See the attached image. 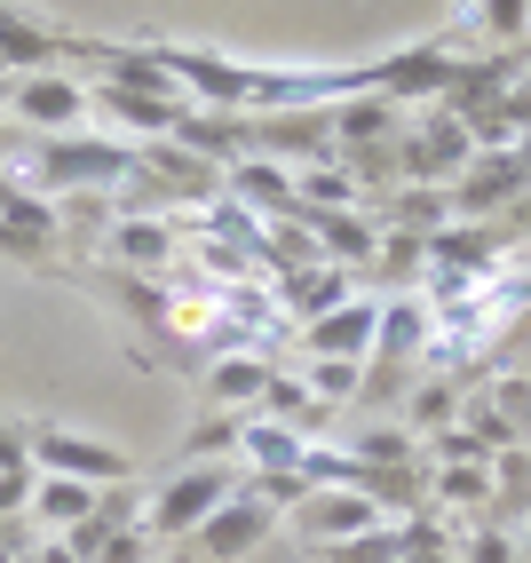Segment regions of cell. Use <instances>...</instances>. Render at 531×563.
Returning a JSON list of instances; mask_svg holds the SVG:
<instances>
[{"label": "cell", "instance_id": "5bb4252c", "mask_svg": "<svg viewBox=\"0 0 531 563\" xmlns=\"http://www.w3.org/2000/svg\"><path fill=\"white\" fill-rule=\"evenodd\" d=\"M96 484H71V476H32V493H24V516L41 523V540H71L80 523L96 516Z\"/></svg>", "mask_w": 531, "mask_h": 563}, {"label": "cell", "instance_id": "484cf974", "mask_svg": "<svg viewBox=\"0 0 531 563\" xmlns=\"http://www.w3.org/2000/svg\"><path fill=\"white\" fill-rule=\"evenodd\" d=\"M452 421H461V397H452L444 382H421V389H412L405 429H452Z\"/></svg>", "mask_w": 531, "mask_h": 563}, {"label": "cell", "instance_id": "9c48e42d", "mask_svg": "<svg viewBox=\"0 0 531 563\" xmlns=\"http://www.w3.org/2000/svg\"><path fill=\"white\" fill-rule=\"evenodd\" d=\"M56 239H64L56 199L24 191V183H0V254H9V262H48Z\"/></svg>", "mask_w": 531, "mask_h": 563}, {"label": "cell", "instance_id": "7c38bea8", "mask_svg": "<svg viewBox=\"0 0 531 563\" xmlns=\"http://www.w3.org/2000/svg\"><path fill=\"white\" fill-rule=\"evenodd\" d=\"M373 325H381V294H350L341 310H325V318L301 325V350H310V357H350V365H365V357H373Z\"/></svg>", "mask_w": 531, "mask_h": 563}, {"label": "cell", "instance_id": "3957f363", "mask_svg": "<svg viewBox=\"0 0 531 563\" xmlns=\"http://www.w3.org/2000/svg\"><path fill=\"white\" fill-rule=\"evenodd\" d=\"M0 103H9V120H24L32 135H80L88 120H96V96L80 88V80H71V71H16V80L9 88H0Z\"/></svg>", "mask_w": 531, "mask_h": 563}, {"label": "cell", "instance_id": "d6986e66", "mask_svg": "<svg viewBox=\"0 0 531 563\" xmlns=\"http://www.w3.org/2000/svg\"><path fill=\"white\" fill-rule=\"evenodd\" d=\"M294 207L301 214H357L365 207V183L350 167H294Z\"/></svg>", "mask_w": 531, "mask_h": 563}, {"label": "cell", "instance_id": "4fadbf2b", "mask_svg": "<svg viewBox=\"0 0 531 563\" xmlns=\"http://www.w3.org/2000/svg\"><path fill=\"white\" fill-rule=\"evenodd\" d=\"M310 444H318V437L270 421V412H239V461H246V476H301Z\"/></svg>", "mask_w": 531, "mask_h": 563}, {"label": "cell", "instance_id": "4dcf8cb0", "mask_svg": "<svg viewBox=\"0 0 531 563\" xmlns=\"http://www.w3.org/2000/svg\"><path fill=\"white\" fill-rule=\"evenodd\" d=\"M516 563H531V523H523V532H516Z\"/></svg>", "mask_w": 531, "mask_h": 563}, {"label": "cell", "instance_id": "2e32d148", "mask_svg": "<svg viewBox=\"0 0 531 563\" xmlns=\"http://www.w3.org/2000/svg\"><path fill=\"white\" fill-rule=\"evenodd\" d=\"M270 357H262V350H222L214 365H207V397L222 405V412H254L262 397H270Z\"/></svg>", "mask_w": 531, "mask_h": 563}, {"label": "cell", "instance_id": "cb8c5ba5", "mask_svg": "<svg viewBox=\"0 0 531 563\" xmlns=\"http://www.w3.org/2000/svg\"><path fill=\"white\" fill-rule=\"evenodd\" d=\"M301 389H310L325 412H341V405L365 397V365H350V357H310V365H301Z\"/></svg>", "mask_w": 531, "mask_h": 563}, {"label": "cell", "instance_id": "44dd1931", "mask_svg": "<svg viewBox=\"0 0 531 563\" xmlns=\"http://www.w3.org/2000/svg\"><path fill=\"white\" fill-rule=\"evenodd\" d=\"M286 302H294L301 325H310V318H325V310L350 302V271H333V262H318V271H294V278H286Z\"/></svg>", "mask_w": 531, "mask_h": 563}, {"label": "cell", "instance_id": "d6a6232c", "mask_svg": "<svg viewBox=\"0 0 531 563\" xmlns=\"http://www.w3.org/2000/svg\"><path fill=\"white\" fill-rule=\"evenodd\" d=\"M0 120H9V103H0Z\"/></svg>", "mask_w": 531, "mask_h": 563}, {"label": "cell", "instance_id": "9a60e30c", "mask_svg": "<svg viewBox=\"0 0 531 563\" xmlns=\"http://www.w3.org/2000/svg\"><path fill=\"white\" fill-rule=\"evenodd\" d=\"M325 135H333V143H350V152H397L405 111L381 103V96H350V103H333V111H325Z\"/></svg>", "mask_w": 531, "mask_h": 563}, {"label": "cell", "instance_id": "7a4b0ae2", "mask_svg": "<svg viewBox=\"0 0 531 563\" xmlns=\"http://www.w3.org/2000/svg\"><path fill=\"white\" fill-rule=\"evenodd\" d=\"M239 493V468L231 461H175L159 484L143 493V532L151 540H199L207 516Z\"/></svg>", "mask_w": 531, "mask_h": 563}, {"label": "cell", "instance_id": "d4e9b609", "mask_svg": "<svg viewBox=\"0 0 531 563\" xmlns=\"http://www.w3.org/2000/svg\"><path fill=\"white\" fill-rule=\"evenodd\" d=\"M476 24L500 48H531V0H476Z\"/></svg>", "mask_w": 531, "mask_h": 563}, {"label": "cell", "instance_id": "7402d4cb", "mask_svg": "<svg viewBox=\"0 0 531 563\" xmlns=\"http://www.w3.org/2000/svg\"><path fill=\"white\" fill-rule=\"evenodd\" d=\"M436 508H491V461H436Z\"/></svg>", "mask_w": 531, "mask_h": 563}, {"label": "cell", "instance_id": "30bf717a", "mask_svg": "<svg viewBox=\"0 0 531 563\" xmlns=\"http://www.w3.org/2000/svg\"><path fill=\"white\" fill-rule=\"evenodd\" d=\"M96 111H103V128L111 135H120V143H135V152H143V143H167L175 135V120H182V111H191V103H182V96H143V88H96Z\"/></svg>", "mask_w": 531, "mask_h": 563}, {"label": "cell", "instance_id": "ba28073f", "mask_svg": "<svg viewBox=\"0 0 531 563\" xmlns=\"http://www.w3.org/2000/svg\"><path fill=\"white\" fill-rule=\"evenodd\" d=\"M523 191H531V152H476L468 159V175L452 183V207H461L468 222H484L491 207H523Z\"/></svg>", "mask_w": 531, "mask_h": 563}, {"label": "cell", "instance_id": "603a6c76", "mask_svg": "<svg viewBox=\"0 0 531 563\" xmlns=\"http://www.w3.org/2000/svg\"><path fill=\"white\" fill-rule=\"evenodd\" d=\"M341 453H350L365 476H373V468H412L421 437H412V429H350V444H341Z\"/></svg>", "mask_w": 531, "mask_h": 563}, {"label": "cell", "instance_id": "e0dca14e", "mask_svg": "<svg viewBox=\"0 0 531 563\" xmlns=\"http://www.w3.org/2000/svg\"><path fill=\"white\" fill-rule=\"evenodd\" d=\"M231 191L246 199L254 222H262V214H278V222L301 214V207H294V167H278V159H231Z\"/></svg>", "mask_w": 531, "mask_h": 563}, {"label": "cell", "instance_id": "4316f807", "mask_svg": "<svg viewBox=\"0 0 531 563\" xmlns=\"http://www.w3.org/2000/svg\"><path fill=\"white\" fill-rule=\"evenodd\" d=\"M0 476H32V429L0 421Z\"/></svg>", "mask_w": 531, "mask_h": 563}, {"label": "cell", "instance_id": "52a82bcc", "mask_svg": "<svg viewBox=\"0 0 531 563\" xmlns=\"http://www.w3.org/2000/svg\"><path fill=\"white\" fill-rule=\"evenodd\" d=\"M294 516H301V532L318 540V555H325V548H350V540H365V532H381V523H389L381 500L357 493V484H318Z\"/></svg>", "mask_w": 531, "mask_h": 563}, {"label": "cell", "instance_id": "ffe728a7", "mask_svg": "<svg viewBox=\"0 0 531 563\" xmlns=\"http://www.w3.org/2000/svg\"><path fill=\"white\" fill-rule=\"evenodd\" d=\"M56 56H71V41H56V32L24 24L16 9H0V71H48Z\"/></svg>", "mask_w": 531, "mask_h": 563}, {"label": "cell", "instance_id": "8fae6325", "mask_svg": "<svg viewBox=\"0 0 531 563\" xmlns=\"http://www.w3.org/2000/svg\"><path fill=\"white\" fill-rule=\"evenodd\" d=\"M270 523H278V508H270V500H254L246 484H239V493H231V500H222V508L207 516V532H199V555H207V563H246L262 540H270Z\"/></svg>", "mask_w": 531, "mask_h": 563}, {"label": "cell", "instance_id": "1f68e13d", "mask_svg": "<svg viewBox=\"0 0 531 563\" xmlns=\"http://www.w3.org/2000/svg\"><path fill=\"white\" fill-rule=\"evenodd\" d=\"M516 222H523V231H531V191H523V207H516Z\"/></svg>", "mask_w": 531, "mask_h": 563}, {"label": "cell", "instance_id": "ac0fdd59", "mask_svg": "<svg viewBox=\"0 0 531 563\" xmlns=\"http://www.w3.org/2000/svg\"><path fill=\"white\" fill-rule=\"evenodd\" d=\"M111 262H128V271H167V262H175V231L159 214H120V222H111Z\"/></svg>", "mask_w": 531, "mask_h": 563}, {"label": "cell", "instance_id": "f1b7e54d", "mask_svg": "<svg viewBox=\"0 0 531 563\" xmlns=\"http://www.w3.org/2000/svg\"><path fill=\"white\" fill-rule=\"evenodd\" d=\"M24 563H88V555L71 548V540H32V548H24Z\"/></svg>", "mask_w": 531, "mask_h": 563}, {"label": "cell", "instance_id": "6da1fadb", "mask_svg": "<svg viewBox=\"0 0 531 563\" xmlns=\"http://www.w3.org/2000/svg\"><path fill=\"white\" fill-rule=\"evenodd\" d=\"M143 167L135 143L120 135H48L41 152L24 159V191H41V199H64V191H120V183Z\"/></svg>", "mask_w": 531, "mask_h": 563}, {"label": "cell", "instance_id": "5b68a950", "mask_svg": "<svg viewBox=\"0 0 531 563\" xmlns=\"http://www.w3.org/2000/svg\"><path fill=\"white\" fill-rule=\"evenodd\" d=\"M32 476H71V484H120L128 476V453L120 444H103L88 429H64V421H41L32 429Z\"/></svg>", "mask_w": 531, "mask_h": 563}, {"label": "cell", "instance_id": "83f0119b", "mask_svg": "<svg viewBox=\"0 0 531 563\" xmlns=\"http://www.w3.org/2000/svg\"><path fill=\"white\" fill-rule=\"evenodd\" d=\"M468 563H516V540L508 532H476L468 540Z\"/></svg>", "mask_w": 531, "mask_h": 563}, {"label": "cell", "instance_id": "277c9868", "mask_svg": "<svg viewBox=\"0 0 531 563\" xmlns=\"http://www.w3.org/2000/svg\"><path fill=\"white\" fill-rule=\"evenodd\" d=\"M468 159H476V143H468V128L452 120V111L436 103V111H421V120H405V135H397V167L412 175V183H461L468 175Z\"/></svg>", "mask_w": 531, "mask_h": 563}, {"label": "cell", "instance_id": "f546056e", "mask_svg": "<svg viewBox=\"0 0 531 563\" xmlns=\"http://www.w3.org/2000/svg\"><path fill=\"white\" fill-rule=\"evenodd\" d=\"M0 563H24V548H16V532L0 523Z\"/></svg>", "mask_w": 531, "mask_h": 563}, {"label": "cell", "instance_id": "8992f818", "mask_svg": "<svg viewBox=\"0 0 531 563\" xmlns=\"http://www.w3.org/2000/svg\"><path fill=\"white\" fill-rule=\"evenodd\" d=\"M405 365H429V302L421 294H381V325H373V357H365V389L389 382Z\"/></svg>", "mask_w": 531, "mask_h": 563}]
</instances>
